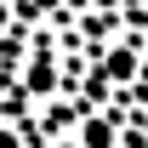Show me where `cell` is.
I'll return each mask as SVG.
<instances>
[{
	"label": "cell",
	"instance_id": "277c9868",
	"mask_svg": "<svg viewBox=\"0 0 148 148\" xmlns=\"http://www.w3.org/2000/svg\"><path fill=\"white\" fill-rule=\"evenodd\" d=\"M12 12H17V23L29 29V23H46L63 12V0H12Z\"/></svg>",
	"mask_w": 148,
	"mask_h": 148
},
{
	"label": "cell",
	"instance_id": "52a82bcc",
	"mask_svg": "<svg viewBox=\"0 0 148 148\" xmlns=\"http://www.w3.org/2000/svg\"><path fill=\"white\" fill-rule=\"evenodd\" d=\"M131 131L143 137V148H148V108H137V120H131Z\"/></svg>",
	"mask_w": 148,
	"mask_h": 148
},
{
	"label": "cell",
	"instance_id": "ba28073f",
	"mask_svg": "<svg viewBox=\"0 0 148 148\" xmlns=\"http://www.w3.org/2000/svg\"><path fill=\"white\" fill-rule=\"evenodd\" d=\"M12 23H17V12H12V0H0V34H6Z\"/></svg>",
	"mask_w": 148,
	"mask_h": 148
},
{
	"label": "cell",
	"instance_id": "6da1fadb",
	"mask_svg": "<svg viewBox=\"0 0 148 148\" xmlns=\"http://www.w3.org/2000/svg\"><path fill=\"white\" fill-rule=\"evenodd\" d=\"M57 80H63V63H57V46H51V34H46V40L29 46V57H23L17 91L34 97V103H46V97H57Z\"/></svg>",
	"mask_w": 148,
	"mask_h": 148
},
{
	"label": "cell",
	"instance_id": "5b68a950",
	"mask_svg": "<svg viewBox=\"0 0 148 148\" xmlns=\"http://www.w3.org/2000/svg\"><path fill=\"white\" fill-rule=\"evenodd\" d=\"M0 148H29L23 125H12V120H0Z\"/></svg>",
	"mask_w": 148,
	"mask_h": 148
},
{
	"label": "cell",
	"instance_id": "3957f363",
	"mask_svg": "<svg viewBox=\"0 0 148 148\" xmlns=\"http://www.w3.org/2000/svg\"><path fill=\"white\" fill-rule=\"evenodd\" d=\"M91 69L103 74L108 86H131V80H137V69H143V57H137V40H114V46H103Z\"/></svg>",
	"mask_w": 148,
	"mask_h": 148
},
{
	"label": "cell",
	"instance_id": "8992f818",
	"mask_svg": "<svg viewBox=\"0 0 148 148\" xmlns=\"http://www.w3.org/2000/svg\"><path fill=\"white\" fill-rule=\"evenodd\" d=\"M120 6H131V0H86V12H120Z\"/></svg>",
	"mask_w": 148,
	"mask_h": 148
},
{
	"label": "cell",
	"instance_id": "7a4b0ae2",
	"mask_svg": "<svg viewBox=\"0 0 148 148\" xmlns=\"http://www.w3.org/2000/svg\"><path fill=\"white\" fill-rule=\"evenodd\" d=\"M120 137H125L120 114H108V108H80V120H74V143H80V148H120Z\"/></svg>",
	"mask_w": 148,
	"mask_h": 148
}]
</instances>
